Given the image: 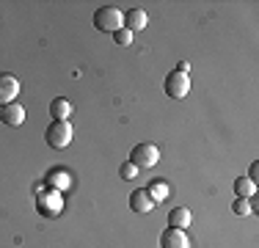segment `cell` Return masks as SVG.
<instances>
[{
    "instance_id": "obj_7",
    "label": "cell",
    "mask_w": 259,
    "mask_h": 248,
    "mask_svg": "<svg viewBox=\"0 0 259 248\" xmlns=\"http://www.w3.org/2000/svg\"><path fill=\"white\" fill-rule=\"evenodd\" d=\"M0 121L9 124V127H20L22 121H25V108H22L20 102H9L0 108Z\"/></svg>"
},
{
    "instance_id": "obj_12",
    "label": "cell",
    "mask_w": 259,
    "mask_h": 248,
    "mask_svg": "<svg viewBox=\"0 0 259 248\" xmlns=\"http://www.w3.org/2000/svg\"><path fill=\"white\" fill-rule=\"evenodd\" d=\"M168 226L171 229H185L190 226V210L188 207H174L168 213Z\"/></svg>"
},
{
    "instance_id": "obj_2",
    "label": "cell",
    "mask_w": 259,
    "mask_h": 248,
    "mask_svg": "<svg viewBox=\"0 0 259 248\" xmlns=\"http://www.w3.org/2000/svg\"><path fill=\"white\" fill-rule=\"evenodd\" d=\"M130 163H133L135 169H152V166L160 163V149L155 144L133 146V152H130Z\"/></svg>"
},
{
    "instance_id": "obj_17",
    "label": "cell",
    "mask_w": 259,
    "mask_h": 248,
    "mask_svg": "<svg viewBox=\"0 0 259 248\" xmlns=\"http://www.w3.org/2000/svg\"><path fill=\"white\" fill-rule=\"evenodd\" d=\"M232 210H234V215H248L254 207H251V198H237Z\"/></svg>"
},
{
    "instance_id": "obj_9",
    "label": "cell",
    "mask_w": 259,
    "mask_h": 248,
    "mask_svg": "<svg viewBox=\"0 0 259 248\" xmlns=\"http://www.w3.org/2000/svg\"><path fill=\"white\" fill-rule=\"evenodd\" d=\"M130 207H133V213H152L157 204L149 198L146 190H133V193H130Z\"/></svg>"
},
{
    "instance_id": "obj_13",
    "label": "cell",
    "mask_w": 259,
    "mask_h": 248,
    "mask_svg": "<svg viewBox=\"0 0 259 248\" xmlns=\"http://www.w3.org/2000/svg\"><path fill=\"white\" fill-rule=\"evenodd\" d=\"M146 193H149L152 201H163V198H168V185H165V179H152V185L146 188Z\"/></svg>"
},
{
    "instance_id": "obj_15",
    "label": "cell",
    "mask_w": 259,
    "mask_h": 248,
    "mask_svg": "<svg viewBox=\"0 0 259 248\" xmlns=\"http://www.w3.org/2000/svg\"><path fill=\"white\" fill-rule=\"evenodd\" d=\"M47 182H53V188L64 190V188H69V185H72V177L66 171H50V174H47Z\"/></svg>"
},
{
    "instance_id": "obj_16",
    "label": "cell",
    "mask_w": 259,
    "mask_h": 248,
    "mask_svg": "<svg viewBox=\"0 0 259 248\" xmlns=\"http://www.w3.org/2000/svg\"><path fill=\"white\" fill-rule=\"evenodd\" d=\"M113 39H116V45H119V47H127V45H133V33H130L127 28H119V30L113 33Z\"/></svg>"
},
{
    "instance_id": "obj_3",
    "label": "cell",
    "mask_w": 259,
    "mask_h": 248,
    "mask_svg": "<svg viewBox=\"0 0 259 248\" xmlns=\"http://www.w3.org/2000/svg\"><path fill=\"white\" fill-rule=\"evenodd\" d=\"M45 141L53 149H66L72 144V124L69 121H53L50 127L45 130Z\"/></svg>"
},
{
    "instance_id": "obj_18",
    "label": "cell",
    "mask_w": 259,
    "mask_h": 248,
    "mask_svg": "<svg viewBox=\"0 0 259 248\" xmlns=\"http://www.w3.org/2000/svg\"><path fill=\"white\" fill-rule=\"evenodd\" d=\"M135 174H138V169H135V166L130 163V160L119 166V177H121V179H135Z\"/></svg>"
},
{
    "instance_id": "obj_4",
    "label": "cell",
    "mask_w": 259,
    "mask_h": 248,
    "mask_svg": "<svg viewBox=\"0 0 259 248\" xmlns=\"http://www.w3.org/2000/svg\"><path fill=\"white\" fill-rule=\"evenodd\" d=\"M188 91H190L188 72H180V69L168 72V77H165V94L171 99H182V97H188Z\"/></svg>"
},
{
    "instance_id": "obj_5",
    "label": "cell",
    "mask_w": 259,
    "mask_h": 248,
    "mask_svg": "<svg viewBox=\"0 0 259 248\" xmlns=\"http://www.w3.org/2000/svg\"><path fill=\"white\" fill-rule=\"evenodd\" d=\"M17 94H20V80L9 72H0V108L17 102Z\"/></svg>"
},
{
    "instance_id": "obj_11",
    "label": "cell",
    "mask_w": 259,
    "mask_h": 248,
    "mask_svg": "<svg viewBox=\"0 0 259 248\" xmlns=\"http://www.w3.org/2000/svg\"><path fill=\"white\" fill-rule=\"evenodd\" d=\"M50 116H53V121H69L72 102H69V99H64V97H55L50 102Z\"/></svg>"
},
{
    "instance_id": "obj_19",
    "label": "cell",
    "mask_w": 259,
    "mask_h": 248,
    "mask_svg": "<svg viewBox=\"0 0 259 248\" xmlns=\"http://www.w3.org/2000/svg\"><path fill=\"white\" fill-rule=\"evenodd\" d=\"M256 179H259V166L254 163V166H251V182L256 185Z\"/></svg>"
},
{
    "instance_id": "obj_1",
    "label": "cell",
    "mask_w": 259,
    "mask_h": 248,
    "mask_svg": "<svg viewBox=\"0 0 259 248\" xmlns=\"http://www.w3.org/2000/svg\"><path fill=\"white\" fill-rule=\"evenodd\" d=\"M94 28L102 33H116L119 28H124V14L116 6H100L94 11Z\"/></svg>"
},
{
    "instance_id": "obj_10",
    "label": "cell",
    "mask_w": 259,
    "mask_h": 248,
    "mask_svg": "<svg viewBox=\"0 0 259 248\" xmlns=\"http://www.w3.org/2000/svg\"><path fill=\"white\" fill-rule=\"evenodd\" d=\"M146 22H149V17H146L144 9H130L124 14V28L130 30V33H135V30H144Z\"/></svg>"
},
{
    "instance_id": "obj_8",
    "label": "cell",
    "mask_w": 259,
    "mask_h": 248,
    "mask_svg": "<svg viewBox=\"0 0 259 248\" xmlns=\"http://www.w3.org/2000/svg\"><path fill=\"white\" fill-rule=\"evenodd\" d=\"M61 207H64V201H61L58 190H45V193H39V210L45 215H58Z\"/></svg>"
},
{
    "instance_id": "obj_6",
    "label": "cell",
    "mask_w": 259,
    "mask_h": 248,
    "mask_svg": "<svg viewBox=\"0 0 259 248\" xmlns=\"http://www.w3.org/2000/svg\"><path fill=\"white\" fill-rule=\"evenodd\" d=\"M160 248H190V240L185 234V229H165L160 234Z\"/></svg>"
},
{
    "instance_id": "obj_14",
    "label": "cell",
    "mask_w": 259,
    "mask_h": 248,
    "mask_svg": "<svg viewBox=\"0 0 259 248\" xmlns=\"http://www.w3.org/2000/svg\"><path fill=\"white\" fill-rule=\"evenodd\" d=\"M234 193H237V198H251L256 193V185L251 182V179H243L240 177L237 182H234Z\"/></svg>"
}]
</instances>
